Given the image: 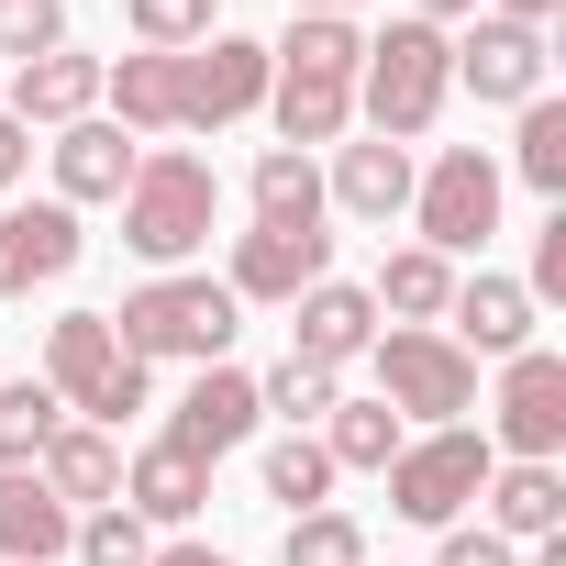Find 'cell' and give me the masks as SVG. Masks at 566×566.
Wrapping results in <instances>:
<instances>
[{
    "label": "cell",
    "instance_id": "obj_1",
    "mask_svg": "<svg viewBox=\"0 0 566 566\" xmlns=\"http://www.w3.org/2000/svg\"><path fill=\"white\" fill-rule=\"evenodd\" d=\"M211 211H222V178H211L200 156H178V145L134 156V189H123V244H134L145 266H167V277H178V255H200V244H211Z\"/></svg>",
    "mask_w": 566,
    "mask_h": 566
},
{
    "label": "cell",
    "instance_id": "obj_2",
    "mask_svg": "<svg viewBox=\"0 0 566 566\" xmlns=\"http://www.w3.org/2000/svg\"><path fill=\"white\" fill-rule=\"evenodd\" d=\"M444 90H455V45H444L433 23H389V34L367 45V67H356V101H367L378 145H411V134H433Z\"/></svg>",
    "mask_w": 566,
    "mask_h": 566
},
{
    "label": "cell",
    "instance_id": "obj_3",
    "mask_svg": "<svg viewBox=\"0 0 566 566\" xmlns=\"http://www.w3.org/2000/svg\"><path fill=\"white\" fill-rule=\"evenodd\" d=\"M233 290L222 277H145V290L112 312V334H123V356H189V367H222V345H233Z\"/></svg>",
    "mask_w": 566,
    "mask_h": 566
},
{
    "label": "cell",
    "instance_id": "obj_4",
    "mask_svg": "<svg viewBox=\"0 0 566 566\" xmlns=\"http://www.w3.org/2000/svg\"><path fill=\"white\" fill-rule=\"evenodd\" d=\"M45 389L90 422H123V411H145V356H123L112 312H67L45 334Z\"/></svg>",
    "mask_w": 566,
    "mask_h": 566
},
{
    "label": "cell",
    "instance_id": "obj_5",
    "mask_svg": "<svg viewBox=\"0 0 566 566\" xmlns=\"http://www.w3.org/2000/svg\"><path fill=\"white\" fill-rule=\"evenodd\" d=\"M378 356V400L389 411H411V422H455V411H478V356L455 345V334H378L367 345Z\"/></svg>",
    "mask_w": 566,
    "mask_h": 566
},
{
    "label": "cell",
    "instance_id": "obj_6",
    "mask_svg": "<svg viewBox=\"0 0 566 566\" xmlns=\"http://www.w3.org/2000/svg\"><path fill=\"white\" fill-rule=\"evenodd\" d=\"M489 433H467V422H444V433H422V444H400L389 455V511L400 522H455L478 489H489Z\"/></svg>",
    "mask_w": 566,
    "mask_h": 566
},
{
    "label": "cell",
    "instance_id": "obj_7",
    "mask_svg": "<svg viewBox=\"0 0 566 566\" xmlns=\"http://www.w3.org/2000/svg\"><path fill=\"white\" fill-rule=\"evenodd\" d=\"M411 211H422V244L433 255H478L500 233V167L478 145H444L433 178H411Z\"/></svg>",
    "mask_w": 566,
    "mask_h": 566
},
{
    "label": "cell",
    "instance_id": "obj_8",
    "mask_svg": "<svg viewBox=\"0 0 566 566\" xmlns=\"http://www.w3.org/2000/svg\"><path fill=\"white\" fill-rule=\"evenodd\" d=\"M255 101H266V45L255 34H211L200 56H178V134L244 123Z\"/></svg>",
    "mask_w": 566,
    "mask_h": 566
},
{
    "label": "cell",
    "instance_id": "obj_9",
    "mask_svg": "<svg viewBox=\"0 0 566 566\" xmlns=\"http://www.w3.org/2000/svg\"><path fill=\"white\" fill-rule=\"evenodd\" d=\"M334 277V233L323 222H255L244 244H233V277L222 290L233 301H301V290H323Z\"/></svg>",
    "mask_w": 566,
    "mask_h": 566
},
{
    "label": "cell",
    "instance_id": "obj_10",
    "mask_svg": "<svg viewBox=\"0 0 566 566\" xmlns=\"http://www.w3.org/2000/svg\"><path fill=\"white\" fill-rule=\"evenodd\" d=\"M500 444H511V467H555V444H566V356H544V345L511 356V378H500Z\"/></svg>",
    "mask_w": 566,
    "mask_h": 566
},
{
    "label": "cell",
    "instance_id": "obj_11",
    "mask_svg": "<svg viewBox=\"0 0 566 566\" xmlns=\"http://www.w3.org/2000/svg\"><path fill=\"white\" fill-rule=\"evenodd\" d=\"M255 422H266V411H255V378H244V367H200V378H189V400L167 411V433H156V444H178L189 467H222Z\"/></svg>",
    "mask_w": 566,
    "mask_h": 566
},
{
    "label": "cell",
    "instance_id": "obj_12",
    "mask_svg": "<svg viewBox=\"0 0 566 566\" xmlns=\"http://www.w3.org/2000/svg\"><path fill=\"white\" fill-rule=\"evenodd\" d=\"M266 112H277V134H290V156H312V145H334L356 123V78L345 67H301V56H266Z\"/></svg>",
    "mask_w": 566,
    "mask_h": 566
},
{
    "label": "cell",
    "instance_id": "obj_13",
    "mask_svg": "<svg viewBox=\"0 0 566 566\" xmlns=\"http://www.w3.org/2000/svg\"><path fill=\"white\" fill-rule=\"evenodd\" d=\"M78 266V211L67 200H23V211H0V301H23L45 290V277Z\"/></svg>",
    "mask_w": 566,
    "mask_h": 566
},
{
    "label": "cell",
    "instance_id": "obj_14",
    "mask_svg": "<svg viewBox=\"0 0 566 566\" xmlns=\"http://www.w3.org/2000/svg\"><path fill=\"white\" fill-rule=\"evenodd\" d=\"M455 78L478 90V101H544V34L533 23H478L467 45H455Z\"/></svg>",
    "mask_w": 566,
    "mask_h": 566
},
{
    "label": "cell",
    "instance_id": "obj_15",
    "mask_svg": "<svg viewBox=\"0 0 566 566\" xmlns=\"http://www.w3.org/2000/svg\"><path fill=\"white\" fill-rule=\"evenodd\" d=\"M67 544H78V511L34 467H0V555H12V566H56Z\"/></svg>",
    "mask_w": 566,
    "mask_h": 566
},
{
    "label": "cell",
    "instance_id": "obj_16",
    "mask_svg": "<svg viewBox=\"0 0 566 566\" xmlns=\"http://www.w3.org/2000/svg\"><path fill=\"white\" fill-rule=\"evenodd\" d=\"M90 112H101V56H67V45H56V56H23V67H12V123H23V134H34V123L67 134V123H90Z\"/></svg>",
    "mask_w": 566,
    "mask_h": 566
},
{
    "label": "cell",
    "instance_id": "obj_17",
    "mask_svg": "<svg viewBox=\"0 0 566 566\" xmlns=\"http://www.w3.org/2000/svg\"><path fill=\"white\" fill-rule=\"evenodd\" d=\"M123 189H134V134L101 123V112L67 123V134H56V200L78 211V200H123Z\"/></svg>",
    "mask_w": 566,
    "mask_h": 566
},
{
    "label": "cell",
    "instance_id": "obj_18",
    "mask_svg": "<svg viewBox=\"0 0 566 566\" xmlns=\"http://www.w3.org/2000/svg\"><path fill=\"white\" fill-rule=\"evenodd\" d=\"M34 478H45L67 511H78V500H101V511H112V500H123V444H112L101 422H56V433H45V455H34Z\"/></svg>",
    "mask_w": 566,
    "mask_h": 566
},
{
    "label": "cell",
    "instance_id": "obj_19",
    "mask_svg": "<svg viewBox=\"0 0 566 566\" xmlns=\"http://www.w3.org/2000/svg\"><path fill=\"white\" fill-rule=\"evenodd\" d=\"M367 345H378V301H367V290H345V277L301 290V345H290V356H312V367L345 378V356H367Z\"/></svg>",
    "mask_w": 566,
    "mask_h": 566
},
{
    "label": "cell",
    "instance_id": "obj_20",
    "mask_svg": "<svg viewBox=\"0 0 566 566\" xmlns=\"http://www.w3.org/2000/svg\"><path fill=\"white\" fill-rule=\"evenodd\" d=\"M489 533L500 544H544V533H566V478L555 467H489Z\"/></svg>",
    "mask_w": 566,
    "mask_h": 566
},
{
    "label": "cell",
    "instance_id": "obj_21",
    "mask_svg": "<svg viewBox=\"0 0 566 566\" xmlns=\"http://www.w3.org/2000/svg\"><path fill=\"white\" fill-rule=\"evenodd\" d=\"M455 334L478 345V356H522L533 345V301H522V277H455Z\"/></svg>",
    "mask_w": 566,
    "mask_h": 566
},
{
    "label": "cell",
    "instance_id": "obj_22",
    "mask_svg": "<svg viewBox=\"0 0 566 566\" xmlns=\"http://www.w3.org/2000/svg\"><path fill=\"white\" fill-rule=\"evenodd\" d=\"M200 500H211V467H189L178 444H145V455L123 467V511H134V522H189Z\"/></svg>",
    "mask_w": 566,
    "mask_h": 566
},
{
    "label": "cell",
    "instance_id": "obj_23",
    "mask_svg": "<svg viewBox=\"0 0 566 566\" xmlns=\"http://www.w3.org/2000/svg\"><path fill=\"white\" fill-rule=\"evenodd\" d=\"M334 200H345L356 222H389V211H411V156H400V145H345V167H334Z\"/></svg>",
    "mask_w": 566,
    "mask_h": 566
},
{
    "label": "cell",
    "instance_id": "obj_24",
    "mask_svg": "<svg viewBox=\"0 0 566 566\" xmlns=\"http://www.w3.org/2000/svg\"><path fill=\"white\" fill-rule=\"evenodd\" d=\"M367 301H378V312H400V323L422 334V323H433V312L455 301V255H433V244H411V255H389Z\"/></svg>",
    "mask_w": 566,
    "mask_h": 566
},
{
    "label": "cell",
    "instance_id": "obj_25",
    "mask_svg": "<svg viewBox=\"0 0 566 566\" xmlns=\"http://www.w3.org/2000/svg\"><path fill=\"white\" fill-rule=\"evenodd\" d=\"M101 90H112L123 134H178V56H123Z\"/></svg>",
    "mask_w": 566,
    "mask_h": 566
},
{
    "label": "cell",
    "instance_id": "obj_26",
    "mask_svg": "<svg viewBox=\"0 0 566 566\" xmlns=\"http://www.w3.org/2000/svg\"><path fill=\"white\" fill-rule=\"evenodd\" d=\"M323 422H334V433H323L334 478H345V467H389V455H400V411H389V400H334Z\"/></svg>",
    "mask_w": 566,
    "mask_h": 566
},
{
    "label": "cell",
    "instance_id": "obj_27",
    "mask_svg": "<svg viewBox=\"0 0 566 566\" xmlns=\"http://www.w3.org/2000/svg\"><path fill=\"white\" fill-rule=\"evenodd\" d=\"M255 222H323V167L290 156V145H266L255 156Z\"/></svg>",
    "mask_w": 566,
    "mask_h": 566
},
{
    "label": "cell",
    "instance_id": "obj_28",
    "mask_svg": "<svg viewBox=\"0 0 566 566\" xmlns=\"http://www.w3.org/2000/svg\"><path fill=\"white\" fill-rule=\"evenodd\" d=\"M56 422H67V400L45 378H12V389H0V467H34Z\"/></svg>",
    "mask_w": 566,
    "mask_h": 566
},
{
    "label": "cell",
    "instance_id": "obj_29",
    "mask_svg": "<svg viewBox=\"0 0 566 566\" xmlns=\"http://www.w3.org/2000/svg\"><path fill=\"white\" fill-rule=\"evenodd\" d=\"M266 500H290V522H301V511H323V500H334V455H323L312 433L266 444Z\"/></svg>",
    "mask_w": 566,
    "mask_h": 566
},
{
    "label": "cell",
    "instance_id": "obj_30",
    "mask_svg": "<svg viewBox=\"0 0 566 566\" xmlns=\"http://www.w3.org/2000/svg\"><path fill=\"white\" fill-rule=\"evenodd\" d=\"M277 566H367V533H356V511H301L290 522V544H277Z\"/></svg>",
    "mask_w": 566,
    "mask_h": 566
},
{
    "label": "cell",
    "instance_id": "obj_31",
    "mask_svg": "<svg viewBox=\"0 0 566 566\" xmlns=\"http://www.w3.org/2000/svg\"><path fill=\"white\" fill-rule=\"evenodd\" d=\"M345 389H334V367H312V356H277L266 378H255V411H290V422H323Z\"/></svg>",
    "mask_w": 566,
    "mask_h": 566
},
{
    "label": "cell",
    "instance_id": "obj_32",
    "mask_svg": "<svg viewBox=\"0 0 566 566\" xmlns=\"http://www.w3.org/2000/svg\"><path fill=\"white\" fill-rule=\"evenodd\" d=\"M522 178L566 200V101H522Z\"/></svg>",
    "mask_w": 566,
    "mask_h": 566
},
{
    "label": "cell",
    "instance_id": "obj_33",
    "mask_svg": "<svg viewBox=\"0 0 566 566\" xmlns=\"http://www.w3.org/2000/svg\"><path fill=\"white\" fill-rule=\"evenodd\" d=\"M67 555H78V566H156V544H145V522H134L123 500H112V511H90Z\"/></svg>",
    "mask_w": 566,
    "mask_h": 566
},
{
    "label": "cell",
    "instance_id": "obj_34",
    "mask_svg": "<svg viewBox=\"0 0 566 566\" xmlns=\"http://www.w3.org/2000/svg\"><path fill=\"white\" fill-rule=\"evenodd\" d=\"M123 12H134L145 56H189V45L211 34V0H123Z\"/></svg>",
    "mask_w": 566,
    "mask_h": 566
},
{
    "label": "cell",
    "instance_id": "obj_35",
    "mask_svg": "<svg viewBox=\"0 0 566 566\" xmlns=\"http://www.w3.org/2000/svg\"><path fill=\"white\" fill-rule=\"evenodd\" d=\"M67 45V0H0V56H56Z\"/></svg>",
    "mask_w": 566,
    "mask_h": 566
},
{
    "label": "cell",
    "instance_id": "obj_36",
    "mask_svg": "<svg viewBox=\"0 0 566 566\" xmlns=\"http://www.w3.org/2000/svg\"><path fill=\"white\" fill-rule=\"evenodd\" d=\"M522 301H566V211L544 222V244H533V277H522Z\"/></svg>",
    "mask_w": 566,
    "mask_h": 566
},
{
    "label": "cell",
    "instance_id": "obj_37",
    "mask_svg": "<svg viewBox=\"0 0 566 566\" xmlns=\"http://www.w3.org/2000/svg\"><path fill=\"white\" fill-rule=\"evenodd\" d=\"M433 566H511V544H500V533H444Z\"/></svg>",
    "mask_w": 566,
    "mask_h": 566
},
{
    "label": "cell",
    "instance_id": "obj_38",
    "mask_svg": "<svg viewBox=\"0 0 566 566\" xmlns=\"http://www.w3.org/2000/svg\"><path fill=\"white\" fill-rule=\"evenodd\" d=\"M23 156H34V134H23L12 112H0V189H12V178H23Z\"/></svg>",
    "mask_w": 566,
    "mask_h": 566
},
{
    "label": "cell",
    "instance_id": "obj_39",
    "mask_svg": "<svg viewBox=\"0 0 566 566\" xmlns=\"http://www.w3.org/2000/svg\"><path fill=\"white\" fill-rule=\"evenodd\" d=\"M555 12H566V0H500V23H533V34H544Z\"/></svg>",
    "mask_w": 566,
    "mask_h": 566
},
{
    "label": "cell",
    "instance_id": "obj_40",
    "mask_svg": "<svg viewBox=\"0 0 566 566\" xmlns=\"http://www.w3.org/2000/svg\"><path fill=\"white\" fill-rule=\"evenodd\" d=\"M467 12H478V0H422L411 23H433V34H444V23H467Z\"/></svg>",
    "mask_w": 566,
    "mask_h": 566
},
{
    "label": "cell",
    "instance_id": "obj_41",
    "mask_svg": "<svg viewBox=\"0 0 566 566\" xmlns=\"http://www.w3.org/2000/svg\"><path fill=\"white\" fill-rule=\"evenodd\" d=\"M156 566H233V555H211V544H167Z\"/></svg>",
    "mask_w": 566,
    "mask_h": 566
},
{
    "label": "cell",
    "instance_id": "obj_42",
    "mask_svg": "<svg viewBox=\"0 0 566 566\" xmlns=\"http://www.w3.org/2000/svg\"><path fill=\"white\" fill-rule=\"evenodd\" d=\"M290 12H334V23H345V12H356V0H290Z\"/></svg>",
    "mask_w": 566,
    "mask_h": 566
}]
</instances>
